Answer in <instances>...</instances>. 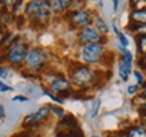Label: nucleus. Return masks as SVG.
<instances>
[{"label": "nucleus", "instance_id": "6", "mask_svg": "<svg viewBox=\"0 0 146 137\" xmlns=\"http://www.w3.org/2000/svg\"><path fill=\"white\" fill-rule=\"evenodd\" d=\"M79 40L83 44H91V43H98L101 40V35L97 30H94L91 27H84L79 34Z\"/></svg>", "mask_w": 146, "mask_h": 137}, {"label": "nucleus", "instance_id": "25", "mask_svg": "<svg viewBox=\"0 0 146 137\" xmlns=\"http://www.w3.org/2000/svg\"><path fill=\"white\" fill-rule=\"evenodd\" d=\"M0 90H1V92H11L12 89L9 88V86H5L3 82H0Z\"/></svg>", "mask_w": 146, "mask_h": 137}, {"label": "nucleus", "instance_id": "20", "mask_svg": "<svg viewBox=\"0 0 146 137\" xmlns=\"http://www.w3.org/2000/svg\"><path fill=\"white\" fill-rule=\"evenodd\" d=\"M138 112H139V114H141L142 117H146V102L145 104H142V105H139Z\"/></svg>", "mask_w": 146, "mask_h": 137}, {"label": "nucleus", "instance_id": "26", "mask_svg": "<svg viewBox=\"0 0 146 137\" xmlns=\"http://www.w3.org/2000/svg\"><path fill=\"white\" fill-rule=\"evenodd\" d=\"M7 73H8V70H7V69H4V67H0V77H1V78H5V77H7Z\"/></svg>", "mask_w": 146, "mask_h": 137}, {"label": "nucleus", "instance_id": "7", "mask_svg": "<svg viewBox=\"0 0 146 137\" xmlns=\"http://www.w3.org/2000/svg\"><path fill=\"white\" fill-rule=\"evenodd\" d=\"M90 13L86 9H79L70 15V22L75 27H86L91 20H90Z\"/></svg>", "mask_w": 146, "mask_h": 137}, {"label": "nucleus", "instance_id": "30", "mask_svg": "<svg viewBox=\"0 0 146 137\" xmlns=\"http://www.w3.org/2000/svg\"><path fill=\"white\" fill-rule=\"evenodd\" d=\"M143 88H145V90H143V92H142V94H141V97H142V98H145V100H146V84H145V85H143Z\"/></svg>", "mask_w": 146, "mask_h": 137}, {"label": "nucleus", "instance_id": "32", "mask_svg": "<svg viewBox=\"0 0 146 137\" xmlns=\"http://www.w3.org/2000/svg\"><path fill=\"white\" fill-rule=\"evenodd\" d=\"M143 59H145V63H146V55H145V58H143Z\"/></svg>", "mask_w": 146, "mask_h": 137}, {"label": "nucleus", "instance_id": "14", "mask_svg": "<svg viewBox=\"0 0 146 137\" xmlns=\"http://www.w3.org/2000/svg\"><path fill=\"white\" fill-rule=\"evenodd\" d=\"M126 137H146V130L139 126H133L127 130Z\"/></svg>", "mask_w": 146, "mask_h": 137}, {"label": "nucleus", "instance_id": "3", "mask_svg": "<svg viewBox=\"0 0 146 137\" xmlns=\"http://www.w3.org/2000/svg\"><path fill=\"white\" fill-rule=\"evenodd\" d=\"M103 55V49L99 43H91L84 44L82 50V58L86 63H95L98 62L101 57Z\"/></svg>", "mask_w": 146, "mask_h": 137}, {"label": "nucleus", "instance_id": "1", "mask_svg": "<svg viewBox=\"0 0 146 137\" xmlns=\"http://www.w3.org/2000/svg\"><path fill=\"white\" fill-rule=\"evenodd\" d=\"M26 12L31 19L46 20L50 16V1H30Z\"/></svg>", "mask_w": 146, "mask_h": 137}, {"label": "nucleus", "instance_id": "18", "mask_svg": "<svg viewBox=\"0 0 146 137\" xmlns=\"http://www.w3.org/2000/svg\"><path fill=\"white\" fill-rule=\"evenodd\" d=\"M95 24H97V27H98V31L103 32V34H106V32L109 31V30H107L106 23L103 22L101 18H97V19H95Z\"/></svg>", "mask_w": 146, "mask_h": 137}, {"label": "nucleus", "instance_id": "16", "mask_svg": "<svg viewBox=\"0 0 146 137\" xmlns=\"http://www.w3.org/2000/svg\"><path fill=\"white\" fill-rule=\"evenodd\" d=\"M99 106H101V100H95L93 102V106H91V110H90V118H94L95 116L98 114V110H99Z\"/></svg>", "mask_w": 146, "mask_h": 137}, {"label": "nucleus", "instance_id": "33", "mask_svg": "<svg viewBox=\"0 0 146 137\" xmlns=\"http://www.w3.org/2000/svg\"><path fill=\"white\" fill-rule=\"evenodd\" d=\"M93 137H99V136H93Z\"/></svg>", "mask_w": 146, "mask_h": 137}, {"label": "nucleus", "instance_id": "9", "mask_svg": "<svg viewBox=\"0 0 146 137\" xmlns=\"http://www.w3.org/2000/svg\"><path fill=\"white\" fill-rule=\"evenodd\" d=\"M131 23L139 24V26H145L146 24V8H135L130 15Z\"/></svg>", "mask_w": 146, "mask_h": 137}, {"label": "nucleus", "instance_id": "15", "mask_svg": "<svg viewBox=\"0 0 146 137\" xmlns=\"http://www.w3.org/2000/svg\"><path fill=\"white\" fill-rule=\"evenodd\" d=\"M137 49L139 54L146 55V35H139L137 38Z\"/></svg>", "mask_w": 146, "mask_h": 137}, {"label": "nucleus", "instance_id": "8", "mask_svg": "<svg viewBox=\"0 0 146 137\" xmlns=\"http://www.w3.org/2000/svg\"><path fill=\"white\" fill-rule=\"evenodd\" d=\"M50 105H46V106H42L39 110L35 112V113H32V114L27 116L26 118H24V125L26 124H31V125H35L38 122H40L42 120H44L47 116H48V112H50Z\"/></svg>", "mask_w": 146, "mask_h": 137}, {"label": "nucleus", "instance_id": "19", "mask_svg": "<svg viewBox=\"0 0 146 137\" xmlns=\"http://www.w3.org/2000/svg\"><path fill=\"white\" fill-rule=\"evenodd\" d=\"M129 30H131V31H139V32H142V35H146V24L145 26H139V24L131 23L129 26Z\"/></svg>", "mask_w": 146, "mask_h": 137}, {"label": "nucleus", "instance_id": "24", "mask_svg": "<svg viewBox=\"0 0 146 137\" xmlns=\"http://www.w3.org/2000/svg\"><path fill=\"white\" fill-rule=\"evenodd\" d=\"M50 110H52L54 113H56L59 117H62V116H63V110H62V109H58V108H50Z\"/></svg>", "mask_w": 146, "mask_h": 137}, {"label": "nucleus", "instance_id": "4", "mask_svg": "<svg viewBox=\"0 0 146 137\" xmlns=\"http://www.w3.org/2000/svg\"><path fill=\"white\" fill-rule=\"evenodd\" d=\"M26 61L28 67H31L32 70H40L44 66L46 61H47V54L44 51H42V50L34 49L27 53Z\"/></svg>", "mask_w": 146, "mask_h": 137}, {"label": "nucleus", "instance_id": "13", "mask_svg": "<svg viewBox=\"0 0 146 137\" xmlns=\"http://www.w3.org/2000/svg\"><path fill=\"white\" fill-rule=\"evenodd\" d=\"M71 1H63V0H56V1H50V9H52L54 12H62L63 9H66Z\"/></svg>", "mask_w": 146, "mask_h": 137}, {"label": "nucleus", "instance_id": "2", "mask_svg": "<svg viewBox=\"0 0 146 137\" xmlns=\"http://www.w3.org/2000/svg\"><path fill=\"white\" fill-rule=\"evenodd\" d=\"M27 53H28V46L23 42H18L11 46V49L8 50V54H7V58L11 63L19 65L26 59Z\"/></svg>", "mask_w": 146, "mask_h": 137}, {"label": "nucleus", "instance_id": "22", "mask_svg": "<svg viewBox=\"0 0 146 137\" xmlns=\"http://www.w3.org/2000/svg\"><path fill=\"white\" fill-rule=\"evenodd\" d=\"M134 75H135V78H137L138 84H139V85L143 84V78H142V75H141V73H139V71H134Z\"/></svg>", "mask_w": 146, "mask_h": 137}, {"label": "nucleus", "instance_id": "23", "mask_svg": "<svg viewBox=\"0 0 146 137\" xmlns=\"http://www.w3.org/2000/svg\"><path fill=\"white\" fill-rule=\"evenodd\" d=\"M12 137H32V134L30 132H23V133H18V134H13Z\"/></svg>", "mask_w": 146, "mask_h": 137}, {"label": "nucleus", "instance_id": "29", "mask_svg": "<svg viewBox=\"0 0 146 137\" xmlns=\"http://www.w3.org/2000/svg\"><path fill=\"white\" fill-rule=\"evenodd\" d=\"M4 117V108H3V105L0 104V120Z\"/></svg>", "mask_w": 146, "mask_h": 137}, {"label": "nucleus", "instance_id": "31", "mask_svg": "<svg viewBox=\"0 0 146 137\" xmlns=\"http://www.w3.org/2000/svg\"><path fill=\"white\" fill-rule=\"evenodd\" d=\"M1 5H3V3H1V1H0V9H1Z\"/></svg>", "mask_w": 146, "mask_h": 137}, {"label": "nucleus", "instance_id": "28", "mask_svg": "<svg viewBox=\"0 0 146 137\" xmlns=\"http://www.w3.org/2000/svg\"><path fill=\"white\" fill-rule=\"evenodd\" d=\"M12 100H13V101H22V102L28 101V98H27V97H13Z\"/></svg>", "mask_w": 146, "mask_h": 137}, {"label": "nucleus", "instance_id": "11", "mask_svg": "<svg viewBox=\"0 0 146 137\" xmlns=\"http://www.w3.org/2000/svg\"><path fill=\"white\" fill-rule=\"evenodd\" d=\"M130 71H131V61H127V59L122 58V61L119 63V77L123 81H127Z\"/></svg>", "mask_w": 146, "mask_h": 137}, {"label": "nucleus", "instance_id": "12", "mask_svg": "<svg viewBox=\"0 0 146 137\" xmlns=\"http://www.w3.org/2000/svg\"><path fill=\"white\" fill-rule=\"evenodd\" d=\"M56 137H83V133L80 130L78 126L76 128H70L64 130V132H58L56 133Z\"/></svg>", "mask_w": 146, "mask_h": 137}, {"label": "nucleus", "instance_id": "10", "mask_svg": "<svg viewBox=\"0 0 146 137\" xmlns=\"http://www.w3.org/2000/svg\"><path fill=\"white\" fill-rule=\"evenodd\" d=\"M51 90L52 92H55V93L60 94L62 92H66V90H68V88H70V85H68V82H67L66 80H63V78H59V80H55L51 84Z\"/></svg>", "mask_w": 146, "mask_h": 137}, {"label": "nucleus", "instance_id": "27", "mask_svg": "<svg viewBox=\"0 0 146 137\" xmlns=\"http://www.w3.org/2000/svg\"><path fill=\"white\" fill-rule=\"evenodd\" d=\"M138 65H139V67H141V69H146V63H145V59H143V58H139Z\"/></svg>", "mask_w": 146, "mask_h": 137}, {"label": "nucleus", "instance_id": "17", "mask_svg": "<svg viewBox=\"0 0 146 137\" xmlns=\"http://www.w3.org/2000/svg\"><path fill=\"white\" fill-rule=\"evenodd\" d=\"M113 30H114V32L117 34V36L119 38V42H121V47H126L129 44V42H127V39H126V36L122 34V32H119L118 30H117V27L115 26H113Z\"/></svg>", "mask_w": 146, "mask_h": 137}, {"label": "nucleus", "instance_id": "21", "mask_svg": "<svg viewBox=\"0 0 146 137\" xmlns=\"http://www.w3.org/2000/svg\"><path fill=\"white\" fill-rule=\"evenodd\" d=\"M137 90H138L137 85H130V86L127 88V93L129 94H135V93H137Z\"/></svg>", "mask_w": 146, "mask_h": 137}, {"label": "nucleus", "instance_id": "5", "mask_svg": "<svg viewBox=\"0 0 146 137\" xmlns=\"http://www.w3.org/2000/svg\"><path fill=\"white\" fill-rule=\"evenodd\" d=\"M71 78L72 82L76 85H87L90 82H93L94 74L87 66H76L75 70H72L71 73Z\"/></svg>", "mask_w": 146, "mask_h": 137}]
</instances>
